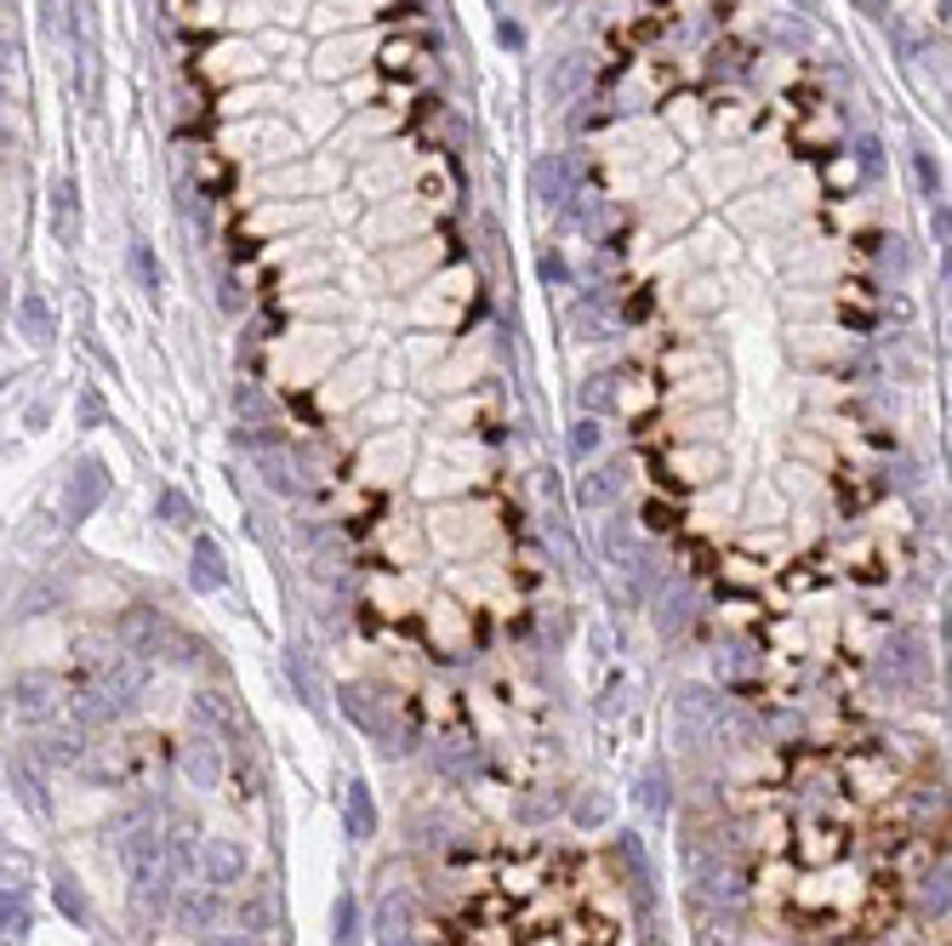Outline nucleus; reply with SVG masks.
Masks as SVG:
<instances>
[{
  "label": "nucleus",
  "mask_w": 952,
  "mask_h": 946,
  "mask_svg": "<svg viewBox=\"0 0 952 946\" xmlns=\"http://www.w3.org/2000/svg\"><path fill=\"white\" fill-rule=\"evenodd\" d=\"M17 718H29V725H40V718H52V679L35 674L17 684Z\"/></svg>",
  "instance_id": "nucleus-1"
},
{
  "label": "nucleus",
  "mask_w": 952,
  "mask_h": 946,
  "mask_svg": "<svg viewBox=\"0 0 952 946\" xmlns=\"http://www.w3.org/2000/svg\"><path fill=\"white\" fill-rule=\"evenodd\" d=\"M240 873V856L229 850V844H217V850H212V884H229Z\"/></svg>",
  "instance_id": "nucleus-2"
},
{
  "label": "nucleus",
  "mask_w": 952,
  "mask_h": 946,
  "mask_svg": "<svg viewBox=\"0 0 952 946\" xmlns=\"http://www.w3.org/2000/svg\"><path fill=\"white\" fill-rule=\"evenodd\" d=\"M7 918H12V901H0V924H7Z\"/></svg>",
  "instance_id": "nucleus-4"
},
{
  "label": "nucleus",
  "mask_w": 952,
  "mask_h": 946,
  "mask_svg": "<svg viewBox=\"0 0 952 946\" xmlns=\"http://www.w3.org/2000/svg\"><path fill=\"white\" fill-rule=\"evenodd\" d=\"M58 901H63V912H69V918H86V901H81V895H74L69 884L58 889Z\"/></svg>",
  "instance_id": "nucleus-3"
}]
</instances>
